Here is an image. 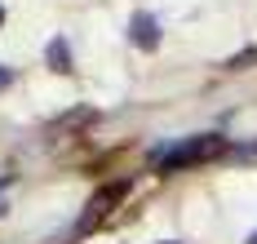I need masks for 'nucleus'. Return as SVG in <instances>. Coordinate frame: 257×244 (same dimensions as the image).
I'll list each match as a JSON object with an SVG mask.
<instances>
[{
    "mask_svg": "<svg viewBox=\"0 0 257 244\" xmlns=\"http://www.w3.org/2000/svg\"><path fill=\"white\" fill-rule=\"evenodd\" d=\"M226 151V138L222 134H195V138H182L173 147H155L151 160L164 169V173H173V169H186V164H200V160H213V156H222Z\"/></svg>",
    "mask_w": 257,
    "mask_h": 244,
    "instance_id": "1",
    "label": "nucleus"
},
{
    "mask_svg": "<svg viewBox=\"0 0 257 244\" xmlns=\"http://www.w3.org/2000/svg\"><path fill=\"white\" fill-rule=\"evenodd\" d=\"M128 40H133L138 49H155V45H160V23H155L151 14H133V18H128Z\"/></svg>",
    "mask_w": 257,
    "mask_h": 244,
    "instance_id": "2",
    "label": "nucleus"
},
{
    "mask_svg": "<svg viewBox=\"0 0 257 244\" xmlns=\"http://www.w3.org/2000/svg\"><path fill=\"white\" fill-rule=\"evenodd\" d=\"M45 58H49L53 71H71V45L58 36V40H49V49H45Z\"/></svg>",
    "mask_w": 257,
    "mask_h": 244,
    "instance_id": "3",
    "label": "nucleus"
},
{
    "mask_svg": "<svg viewBox=\"0 0 257 244\" xmlns=\"http://www.w3.org/2000/svg\"><path fill=\"white\" fill-rule=\"evenodd\" d=\"M0 84H9V71H0Z\"/></svg>",
    "mask_w": 257,
    "mask_h": 244,
    "instance_id": "4",
    "label": "nucleus"
},
{
    "mask_svg": "<svg viewBox=\"0 0 257 244\" xmlns=\"http://www.w3.org/2000/svg\"><path fill=\"white\" fill-rule=\"evenodd\" d=\"M248 244H257V231H253V235H248Z\"/></svg>",
    "mask_w": 257,
    "mask_h": 244,
    "instance_id": "5",
    "label": "nucleus"
},
{
    "mask_svg": "<svg viewBox=\"0 0 257 244\" xmlns=\"http://www.w3.org/2000/svg\"><path fill=\"white\" fill-rule=\"evenodd\" d=\"M164 244H182V240H164Z\"/></svg>",
    "mask_w": 257,
    "mask_h": 244,
    "instance_id": "6",
    "label": "nucleus"
}]
</instances>
